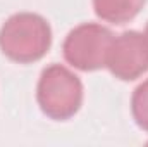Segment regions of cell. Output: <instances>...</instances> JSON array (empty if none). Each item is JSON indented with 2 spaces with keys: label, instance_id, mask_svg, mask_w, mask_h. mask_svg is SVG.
Returning a JSON list of instances; mask_svg holds the SVG:
<instances>
[{
  "label": "cell",
  "instance_id": "cell-1",
  "mask_svg": "<svg viewBox=\"0 0 148 147\" xmlns=\"http://www.w3.org/2000/svg\"><path fill=\"white\" fill-rule=\"evenodd\" d=\"M52 45V28L45 17L33 12L10 16L0 28L2 54L19 64L40 61Z\"/></svg>",
  "mask_w": 148,
  "mask_h": 147
},
{
  "label": "cell",
  "instance_id": "cell-2",
  "mask_svg": "<svg viewBox=\"0 0 148 147\" xmlns=\"http://www.w3.org/2000/svg\"><path fill=\"white\" fill-rule=\"evenodd\" d=\"M36 101L41 112L50 119H71L83 104V83L66 66L52 64L40 74Z\"/></svg>",
  "mask_w": 148,
  "mask_h": 147
},
{
  "label": "cell",
  "instance_id": "cell-3",
  "mask_svg": "<svg viewBox=\"0 0 148 147\" xmlns=\"http://www.w3.org/2000/svg\"><path fill=\"white\" fill-rule=\"evenodd\" d=\"M114 35L97 23H84L69 31L64 40V59L79 71H97L105 68Z\"/></svg>",
  "mask_w": 148,
  "mask_h": 147
},
{
  "label": "cell",
  "instance_id": "cell-4",
  "mask_svg": "<svg viewBox=\"0 0 148 147\" xmlns=\"http://www.w3.org/2000/svg\"><path fill=\"white\" fill-rule=\"evenodd\" d=\"M105 68L122 81H133L143 76L148 71V40L145 33L124 31L114 37Z\"/></svg>",
  "mask_w": 148,
  "mask_h": 147
},
{
  "label": "cell",
  "instance_id": "cell-5",
  "mask_svg": "<svg viewBox=\"0 0 148 147\" xmlns=\"http://www.w3.org/2000/svg\"><path fill=\"white\" fill-rule=\"evenodd\" d=\"M147 0H93L95 14L110 24H126L143 9Z\"/></svg>",
  "mask_w": 148,
  "mask_h": 147
},
{
  "label": "cell",
  "instance_id": "cell-6",
  "mask_svg": "<svg viewBox=\"0 0 148 147\" xmlns=\"http://www.w3.org/2000/svg\"><path fill=\"white\" fill-rule=\"evenodd\" d=\"M131 112L136 125L148 132V80L136 87L131 97Z\"/></svg>",
  "mask_w": 148,
  "mask_h": 147
},
{
  "label": "cell",
  "instance_id": "cell-7",
  "mask_svg": "<svg viewBox=\"0 0 148 147\" xmlns=\"http://www.w3.org/2000/svg\"><path fill=\"white\" fill-rule=\"evenodd\" d=\"M145 37H147V40H148V23H147V30H145Z\"/></svg>",
  "mask_w": 148,
  "mask_h": 147
}]
</instances>
